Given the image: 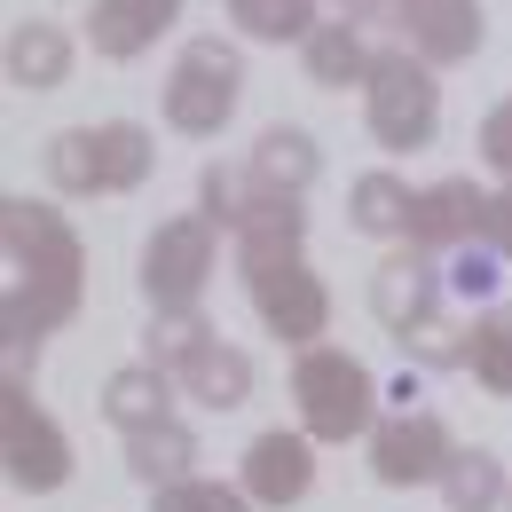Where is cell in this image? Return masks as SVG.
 Instances as JSON below:
<instances>
[{"mask_svg": "<svg viewBox=\"0 0 512 512\" xmlns=\"http://www.w3.org/2000/svg\"><path fill=\"white\" fill-rule=\"evenodd\" d=\"M0 245H8L0 339H8V379H24V355H40V339L64 331L87 300V253H79V229L40 197L0 205Z\"/></svg>", "mask_w": 512, "mask_h": 512, "instance_id": "6da1fadb", "label": "cell"}, {"mask_svg": "<svg viewBox=\"0 0 512 512\" xmlns=\"http://www.w3.org/2000/svg\"><path fill=\"white\" fill-rule=\"evenodd\" d=\"M292 402H300L308 442H355V434L379 426V379L347 347H308L300 371H292Z\"/></svg>", "mask_w": 512, "mask_h": 512, "instance_id": "7a4b0ae2", "label": "cell"}, {"mask_svg": "<svg viewBox=\"0 0 512 512\" xmlns=\"http://www.w3.org/2000/svg\"><path fill=\"white\" fill-rule=\"evenodd\" d=\"M363 119L379 134V150H426L442 134V87H434V64H418L410 48H386L371 64V87H363Z\"/></svg>", "mask_w": 512, "mask_h": 512, "instance_id": "3957f363", "label": "cell"}, {"mask_svg": "<svg viewBox=\"0 0 512 512\" xmlns=\"http://www.w3.org/2000/svg\"><path fill=\"white\" fill-rule=\"evenodd\" d=\"M237 95H245V56L229 48V40H190L182 48V64H174V79H166V127L174 134H221L229 119H237Z\"/></svg>", "mask_w": 512, "mask_h": 512, "instance_id": "277c9868", "label": "cell"}, {"mask_svg": "<svg viewBox=\"0 0 512 512\" xmlns=\"http://www.w3.org/2000/svg\"><path fill=\"white\" fill-rule=\"evenodd\" d=\"M0 465H8V481L32 489V497H48V489H64V481H71L64 426L32 402V386H24V379L0 386Z\"/></svg>", "mask_w": 512, "mask_h": 512, "instance_id": "5b68a950", "label": "cell"}, {"mask_svg": "<svg viewBox=\"0 0 512 512\" xmlns=\"http://www.w3.org/2000/svg\"><path fill=\"white\" fill-rule=\"evenodd\" d=\"M205 276H213V221L205 213L158 221L150 245H142V300H150V316L197 308L205 300Z\"/></svg>", "mask_w": 512, "mask_h": 512, "instance_id": "8992f818", "label": "cell"}, {"mask_svg": "<svg viewBox=\"0 0 512 512\" xmlns=\"http://www.w3.org/2000/svg\"><path fill=\"white\" fill-rule=\"evenodd\" d=\"M245 284H253V308L260 323L284 339V347H323V331H331V292H323V276L308 260H276V268H245Z\"/></svg>", "mask_w": 512, "mask_h": 512, "instance_id": "52a82bcc", "label": "cell"}, {"mask_svg": "<svg viewBox=\"0 0 512 512\" xmlns=\"http://www.w3.org/2000/svg\"><path fill=\"white\" fill-rule=\"evenodd\" d=\"M449 465H457V442H449V426L434 410H402V418H386L371 434V473L386 489H426Z\"/></svg>", "mask_w": 512, "mask_h": 512, "instance_id": "ba28073f", "label": "cell"}, {"mask_svg": "<svg viewBox=\"0 0 512 512\" xmlns=\"http://www.w3.org/2000/svg\"><path fill=\"white\" fill-rule=\"evenodd\" d=\"M394 16H402L410 56H418V64H434V71L481 56V32H489L481 0H394Z\"/></svg>", "mask_w": 512, "mask_h": 512, "instance_id": "9c48e42d", "label": "cell"}, {"mask_svg": "<svg viewBox=\"0 0 512 512\" xmlns=\"http://www.w3.org/2000/svg\"><path fill=\"white\" fill-rule=\"evenodd\" d=\"M481 221H489V190H473L465 174H449L434 190H418L410 205V253H457V245H473L481 237Z\"/></svg>", "mask_w": 512, "mask_h": 512, "instance_id": "30bf717a", "label": "cell"}, {"mask_svg": "<svg viewBox=\"0 0 512 512\" xmlns=\"http://www.w3.org/2000/svg\"><path fill=\"white\" fill-rule=\"evenodd\" d=\"M237 489L268 512L300 505V497L316 489V442H308V434H260V442L245 449V481H237Z\"/></svg>", "mask_w": 512, "mask_h": 512, "instance_id": "8fae6325", "label": "cell"}, {"mask_svg": "<svg viewBox=\"0 0 512 512\" xmlns=\"http://www.w3.org/2000/svg\"><path fill=\"white\" fill-rule=\"evenodd\" d=\"M174 16H182V0H95L87 40H95L103 64H134V56H150L174 32Z\"/></svg>", "mask_w": 512, "mask_h": 512, "instance_id": "7c38bea8", "label": "cell"}, {"mask_svg": "<svg viewBox=\"0 0 512 512\" xmlns=\"http://www.w3.org/2000/svg\"><path fill=\"white\" fill-rule=\"evenodd\" d=\"M434 300H442V276H434V260L426 253H386L379 276H371V316L386 331H418V323L434 316Z\"/></svg>", "mask_w": 512, "mask_h": 512, "instance_id": "4fadbf2b", "label": "cell"}, {"mask_svg": "<svg viewBox=\"0 0 512 512\" xmlns=\"http://www.w3.org/2000/svg\"><path fill=\"white\" fill-rule=\"evenodd\" d=\"M300 245H308V213H300V197L260 190L253 213L237 221V260H245V268H276V260H300Z\"/></svg>", "mask_w": 512, "mask_h": 512, "instance_id": "5bb4252c", "label": "cell"}, {"mask_svg": "<svg viewBox=\"0 0 512 512\" xmlns=\"http://www.w3.org/2000/svg\"><path fill=\"white\" fill-rule=\"evenodd\" d=\"M103 418L119 426V434H150V426H166L174 418V371H158V363H127V371H111L103 386Z\"/></svg>", "mask_w": 512, "mask_h": 512, "instance_id": "9a60e30c", "label": "cell"}, {"mask_svg": "<svg viewBox=\"0 0 512 512\" xmlns=\"http://www.w3.org/2000/svg\"><path fill=\"white\" fill-rule=\"evenodd\" d=\"M71 32L64 24H48V16H24L16 32H8V87H32V95H48V87H64L71 79Z\"/></svg>", "mask_w": 512, "mask_h": 512, "instance_id": "2e32d148", "label": "cell"}, {"mask_svg": "<svg viewBox=\"0 0 512 512\" xmlns=\"http://www.w3.org/2000/svg\"><path fill=\"white\" fill-rule=\"evenodd\" d=\"M245 166H253L260 190H276V197H300V190L323 174L316 134H308V127H268V134L253 142V158H245Z\"/></svg>", "mask_w": 512, "mask_h": 512, "instance_id": "e0dca14e", "label": "cell"}, {"mask_svg": "<svg viewBox=\"0 0 512 512\" xmlns=\"http://www.w3.org/2000/svg\"><path fill=\"white\" fill-rule=\"evenodd\" d=\"M182 386H190V402H205V410H245V402H253V355L229 347V339H213L190 371H182Z\"/></svg>", "mask_w": 512, "mask_h": 512, "instance_id": "ac0fdd59", "label": "cell"}, {"mask_svg": "<svg viewBox=\"0 0 512 512\" xmlns=\"http://www.w3.org/2000/svg\"><path fill=\"white\" fill-rule=\"evenodd\" d=\"M197 434L182 418H166V426H150V434H134L127 442V473L134 481H150V489H174V481H197Z\"/></svg>", "mask_w": 512, "mask_h": 512, "instance_id": "d6986e66", "label": "cell"}, {"mask_svg": "<svg viewBox=\"0 0 512 512\" xmlns=\"http://www.w3.org/2000/svg\"><path fill=\"white\" fill-rule=\"evenodd\" d=\"M150 127H134V119H111V127H95V190L103 197H127L142 190V174H150Z\"/></svg>", "mask_w": 512, "mask_h": 512, "instance_id": "ffe728a7", "label": "cell"}, {"mask_svg": "<svg viewBox=\"0 0 512 512\" xmlns=\"http://www.w3.org/2000/svg\"><path fill=\"white\" fill-rule=\"evenodd\" d=\"M371 48H363V32L355 24H316V40H308V79L316 87H371Z\"/></svg>", "mask_w": 512, "mask_h": 512, "instance_id": "44dd1931", "label": "cell"}, {"mask_svg": "<svg viewBox=\"0 0 512 512\" xmlns=\"http://www.w3.org/2000/svg\"><path fill=\"white\" fill-rule=\"evenodd\" d=\"M410 205H418V190L394 182V174H363L347 190V213H355L363 237H410Z\"/></svg>", "mask_w": 512, "mask_h": 512, "instance_id": "7402d4cb", "label": "cell"}, {"mask_svg": "<svg viewBox=\"0 0 512 512\" xmlns=\"http://www.w3.org/2000/svg\"><path fill=\"white\" fill-rule=\"evenodd\" d=\"M442 497H449V512H489L512 497V481L489 449H457V465L442 473Z\"/></svg>", "mask_w": 512, "mask_h": 512, "instance_id": "603a6c76", "label": "cell"}, {"mask_svg": "<svg viewBox=\"0 0 512 512\" xmlns=\"http://www.w3.org/2000/svg\"><path fill=\"white\" fill-rule=\"evenodd\" d=\"M229 16H237V32L245 40H316V0H229Z\"/></svg>", "mask_w": 512, "mask_h": 512, "instance_id": "cb8c5ba5", "label": "cell"}, {"mask_svg": "<svg viewBox=\"0 0 512 512\" xmlns=\"http://www.w3.org/2000/svg\"><path fill=\"white\" fill-rule=\"evenodd\" d=\"M205 347H213V323L197 316V308H166V316H150V355H142V363H158V371L182 379Z\"/></svg>", "mask_w": 512, "mask_h": 512, "instance_id": "d4e9b609", "label": "cell"}, {"mask_svg": "<svg viewBox=\"0 0 512 512\" xmlns=\"http://www.w3.org/2000/svg\"><path fill=\"white\" fill-rule=\"evenodd\" d=\"M473 379L489 394H512V300L473 323Z\"/></svg>", "mask_w": 512, "mask_h": 512, "instance_id": "484cf974", "label": "cell"}, {"mask_svg": "<svg viewBox=\"0 0 512 512\" xmlns=\"http://www.w3.org/2000/svg\"><path fill=\"white\" fill-rule=\"evenodd\" d=\"M253 197H260L253 166H205V221H213V229L237 237V221L253 213Z\"/></svg>", "mask_w": 512, "mask_h": 512, "instance_id": "4316f807", "label": "cell"}, {"mask_svg": "<svg viewBox=\"0 0 512 512\" xmlns=\"http://www.w3.org/2000/svg\"><path fill=\"white\" fill-rule=\"evenodd\" d=\"M402 347L426 363V371H449V363H473V331H457V323L426 316L418 331H402Z\"/></svg>", "mask_w": 512, "mask_h": 512, "instance_id": "83f0119b", "label": "cell"}, {"mask_svg": "<svg viewBox=\"0 0 512 512\" xmlns=\"http://www.w3.org/2000/svg\"><path fill=\"white\" fill-rule=\"evenodd\" d=\"M150 512H253V497L229 481H174V489H158Z\"/></svg>", "mask_w": 512, "mask_h": 512, "instance_id": "f1b7e54d", "label": "cell"}, {"mask_svg": "<svg viewBox=\"0 0 512 512\" xmlns=\"http://www.w3.org/2000/svg\"><path fill=\"white\" fill-rule=\"evenodd\" d=\"M481 158H489V166H497V174L512 182V95L497 103V111H489V119H481Z\"/></svg>", "mask_w": 512, "mask_h": 512, "instance_id": "f546056e", "label": "cell"}, {"mask_svg": "<svg viewBox=\"0 0 512 512\" xmlns=\"http://www.w3.org/2000/svg\"><path fill=\"white\" fill-rule=\"evenodd\" d=\"M481 245L497 260H512V182L505 190H489V221H481Z\"/></svg>", "mask_w": 512, "mask_h": 512, "instance_id": "4dcf8cb0", "label": "cell"}, {"mask_svg": "<svg viewBox=\"0 0 512 512\" xmlns=\"http://www.w3.org/2000/svg\"><path fill=\"white\" fill-rule=\"evenodd\" d=\"M449 284H457V292H497V253H489V245H481V253L465 245V260H457Z\"/></svg>", "mask_w": 512, "mask_h": 512, "instance_id": "1f68e13d", "label": "cell"}, {"mask_svg": "<svg viewBox=\"0 0 512 512\" xmlns=\"http://www.w3.org/2000/svg\"><path fill=\"white\" fill-rule=\"evenodd\" d=\"M339 8H347V16H363V8H379V0H339Z\"/></svg>", "mask_w": 512, "mask_h": 512, "instance_id": "d6a6232c", "label": "cell"}, {"mask_svg": "<svg viewBox=\"0 0 512 512\" xmlns=\"http://www.w3.org/2000/svg\"><path fill=\"white\" fill-rule=\"evenodd\" d=\"M505 512H512V497H505Z\"/></svg>", "mask_w": 512, "mask_h": 512, "instance_id": "836d02e7", "label": "cell"}]
</instances>
